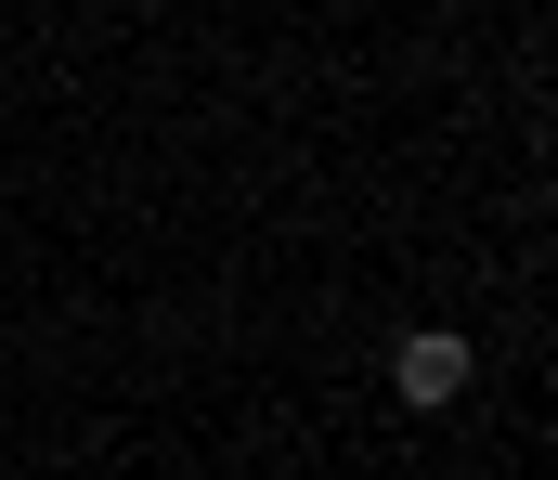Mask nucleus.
Returning <instances> with one entry per match:
<instances>
[{
    "label": "nucleus",
    "instance_id": "nucleus-1",
    "mask_svg": "<svg viewBox=\"0 0 558 480\" xmlns=\"http://www.w3.org/2000/svg\"><path fill=\"white\" fill-rule=\"evenodd\" d=\"M468 377H481V350H468L454 324H416V337L390 350V390H403L416 416H441V403H468Z\"/></svg>",
    "mask_w": 558,
    "mask_h": 480
}]
</instances>
